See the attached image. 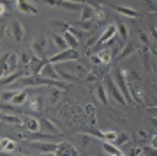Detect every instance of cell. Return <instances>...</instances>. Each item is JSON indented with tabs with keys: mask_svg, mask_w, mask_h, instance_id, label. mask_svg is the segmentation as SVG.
Segmentation results:
<instances>
[{
	"mask_svg": "<svg viewBox=\"0 0 157 156\" xmlns=\"http://www.w3.org/2000/svg\"><path fill=\"white\" fill-rule=\"evenodd\" d=\"M95 55L99 57L101 66H109L111 60H113V50L109 48V46H102V48L95 50Z\"/></svg>",
	"mask_w": 157,
	"mask_h": 156,
	"instance_id": "obj_7",
	"label": "cell"
},
{
	"mask_svg": "<svg viewBox=\"0 0 157 156\" xmlns=\"http://www.w3.org/2000/svg\"><path fill=\"white\" fill-rule=\"evenodd\" d=\"M138 35H140V39H141V43H143V46H150V39H148V35L145 34V32H138Z\"/></svg>",
	"mask_w": 157,
	"mask_h": 156,
	"instance_id": "obj_41",
	"label": "cell"
},
{
	"mask_svg": "<svg viewBox=\"0 0 157 156\" xmlns=\"http://www.w3.org/2000/svg\"><path fill=\"white\" fill-rule=\"evenodd\" d=\"M152 124H154V126L157 128V117H154V119H152Z\"/></svg>",
	"mask_w": 157,
	"mask_h": 156,
	"instance_id": "obj_49",
	"label": "cell"
},
{
	"mask_svg": "<svg viewBox=\"0 0 157 156\" xmlns=\"http://www.w3.org/2000/svg\"><path fill=\"white\" fill-rule=\"evenodd\" d=\"M44 4L51 7H58V9H65V11H76V13H79L83 7L81 2H74V0H44Z\"/></svg>",
	"mask_w": 157,
	"mask_h": 156,
	"instance_id": "obj_5",
	"label": "cell"
},
{
	"mask_svg": "<svg viewBox=\"0 0 157 156\" xmlns=\"http://www.w3.org/2000/svg\"><path fill=\"white\" fill-rule=\"evenodd\" d=\"M32 146L39 149V153H43V154H55V149H57V144L51 140H34Z\"/></svg>",
	"mask_w": 157,
	"mask_h": 156,
	"instance_id": "obj_6",
	"label": "cell"
},
{
	"mask_svg": "<svg viewBox=\"0 0 157 156\" xmlns=\"http://www.w3.org/2000/svg\"><path fill=\"white\" fill-rule=\"evenodd\" d=\"M104 85H106V91L109 92V96L115 99V103H118V105H122V106H127V101H125V98H124V94H122V91L118 89V85L115 84V80H113V76L111 75H104Z\"/></svg>",
	"mask_w": 157,
	"mask_h": 156,
	"instance_id": "obj_2",
	"label": "cell"
},
{
	"mask_svg": "<svg viewBox=\"0 0 157 156\" xmlns=\"http://www.w3.org/2000/svg\"><path fill=\"white\" fill-rule=\"evenodd\" d=\"M11 32H13V35H14V39L18 43L23 41V37H25V28H23V25L18 20H13V23H11Z\"/></svg>",
	"mask_w": 157,
	"mask_h": 156,
	"instance_id": "obj_13",
	"label": "cell"
},
{
	"mask_svg": "<svg viewBox=\"0 0 157 156\" xmlns=\"http://www.w3.org/2000/svg\"><path fill=\"white\" fill-rule=\"evenodd\" d=\"M136 137H138V140H150V137H148V133H147V131H145V129H138V131H136Z\"/></svg>",
	"mask_w": 157,
	"mask_h": 156,
	"instance_id": "obj_40",
	"label": "cell"
},
{
	"mask_svg": "<svg viewBox=\"0 0 157 156\" xmlns=\"http://www.w3.org/2000/svg\"><path fill=\"white\" fill-rule=\"evenodd\" d=\"M143 2H145L147 11H148L150 14H155V13H157V4L154 2V0H143Z\"/></svg>",
	"mask_w": 157,
	"mask_h": 156,
	"instance_id": "obj_37",
	"label": "cell"
},
{
	"mask_svg": "<svg viewBox=\"0 0 157 156\" xmlns=\"http://www.w3.org/2000/svg\"><path fill=\"white\" fill-rule=\"evenodd\" d=\"M113 9L118 14L125 16V18H138V16H140V14H138V11L131 9V7H125V6H113Z\"/></svg>",
	"mask_w": 157,
	"mask_h": 156,
	"instance_id": "obj_21",
	"label": "cell"
},
{
	"mask_svg": "<svg viewBox=\"0 0 157 156\" xmlns=\"http://www.w3.org/2000/svg\"><path fill=\"white\" fill-rule=\"evenodd\" d=\"M16 149H18V144L13 138H0V151L2 153H14Z\"/></svg>",
	"mask_w": 157,
	"mask_h": 156,
	"instance_id": "obj_19",
	"label": "cell"
},
{
	"mask_svg": "<svg viewBox=\"0 0 157 156\" xmlns=\"http://www.w3.org/2000/svg\"><path fill=\"white\" fill-rule=\"evenodd\" d=\"M154 73H155V75H157V66H154Z\"/></svg>",
	"mask_w": 157,
	"mask_h": 156,
	"instance_id": "obj_50",
	"label": "cell"
},
{
	"mask_svg": "<svg viewBox=\"0 0 157 156\" xmlns=\"http://www.w3.org/2000/svg\"><path fill=\"white\" fill-rule=\"evenodd\" d=\"M150 50H152V55H154V57L157 59V48H150Z\"/></svg>",
	"mask_w": 157,
	"mask_h": 156,
	"instance_id": "obj_48",
	"label": "cell"
},
{
	"mask_svg": "<svg viewBox=\"0 0 157 156\" xmlns=\"http://www.w3.org/2000/svg\"><path fill=\"white\" fill-rule=\"evenodd\" d=\"M104 20H106V13H104L101 7H95V13H94V21H97V23H102Z\"/></svg>",
	"mask_w": 157,
	"mask_h": 156,
	"instance_id": "obj_34",
	"label": "cell"
},
{
	"mask_svg": "<svg viewBox=\"0 0 157 156\" xmlns=\"http://www.w3.org/2000/svg\"><path fill=\"white\" fill-rule=\"evenodd\" d=\"M131 140V137H129V133H118L117 135V146H124V144H127V142Z\"/></svg>",
	"mask_w": 157,
	"mask_h": 156,
	"instance_id": "obj_36",
	"label": "cell"
},
{
	"mask_svg": "<svg viewBox=\"0 0 157 156\" xmlns=\"http://www.w3.org/2000/svg\"><path fill=\"white\" fill-rule=\"evenodd\" d=\"M48 62L46 59H37V57H32V60H30V64L27 66L30 71V75H41V71H43L44 64Z\"/></svg>",
	"mask_w": 157,
	"mask_h": 156,
	"instance_id": "obj_12",
	"label": "cell"
},
{
	"mask_svg": "<svg viewBox=\"0 0 157 156\" xmlns=\"http://www.w3.org/2000/svg\"><path fill=\"white\" fill-rule=\"evenodd\" d=\"M134 53V43L132 41H125V46H124V50L120 51V55L117 57V60H122V59H125V57H129V55H132Z\"/></svg>",
	"mask_w": 157,
	"mask_h": 156,
	"instance_id": "obj_26",
	"label": "cell"
},
{
	"mask_svg": "<svg viewBox=\"0 0 157 156\" xmlns=\"http://www.w3.org/2000/svg\"><path fill=\"white\" fill-rule=\"evenodd\" d=\"M79 59V51L78 50H74V48H64V50H60L57 55H53L50 57L48 60H50L51 64H60V62H69V60H78Z\"/></svg>",
	"mask_w": 157,
	"mask_h": 156,
	"instance_id": "obj_4",
	"label": "cell"
},
{
	"mask_svg": "<svg viewBox=\"0 0 157 156\" xmlns=\"http://www.w3.org/2000/svg\"><path fill=\"white\" fill-rule=\"evenodd\" d=\"M41 124H44V126L48 128L50 131H53L55 135H60V129H58V128L55 126L53 122H51V121H48V119H41Z\"/></svg>",
	"mask_w": 157,
	"mask_h": 156,
	"instance_id": "obj_35",
	"label": "cell"
},
{
	"mask_svg": "<svg viewBox=\"0 0 157 156\" xmlns=\"http://www.w3.org/2000/svg\"><path fill=\"white\" fill-rule=\"evenodd\" d=\"M101 135H102V137H101V140H106V142H117V131H113V129H108V131H101Z\"/></svg>",
	"mask_w": 157,
	"mask_h": 156,
	"instance_id": "obj_31",
	"label": "cell"
},
{
	"mask_svg": "<svg viewBox=\"0 0 157 156\" xmlns=\"http://www.w3.org/2000/svg\"><path fill=\"white\" fill-rule=\"evenodd\" d=\"M62 35H64V39H65V43H67V46H69V48H74V50L79 48V41L74 37V34H72V32L64 30V32H62Z\"/></svg>",
	"mask_w": 157,
	"mask_h": 156,
	"instance_id": "obj_22",
	"label": "cell"
},
{
	"mask_svg": "<svg viewBox=\"0 0 157 156\" xmlns=\"http://www.w3.org/2000/svg\"><path fill=\"white\" fill-rule=\"evenodd\" d=\"M69 32H72L74 34V37L78 39L79 43H83L88 37V30H83V28H78V27H72V25H69V28H67Z\"/></svg>",
	"mask_w": 157,
	"mask_h": 156,
	"instance_id": "obj_25",
	"label": "cell"
},
{
	"mask_svg": "<svg viewBox=\"0 0 157 156\" xmlns=\"http://www.w3.org/2000/svg\"><path fill=\"white\" fill-rule=\"evenodd\" d=\"M102 151H104L106 154H111V156H122L124 154L122 149H118L117 144H113V142H106V140H102Z\"/></svg>",
	"mask_w": 157,
	"mask_h": 156,
	"instance_id": "obj_18",
	"label": "cell"
},
{
	"mask_svg": "<svg viewBox=\"0 0 157 156\" xmlns=\"http://www.w3.org/2000/svg\"><path fill=\"white\" fill-rule=\"evenodd\" d=\"M51 27L60 28V30H67V28H69V25H65V23H62V21H51Z\"/></svg>",
	"mask_w": 157,
	"mask_h": 156,
	"instance_id": "obj_43",
	"label": "cell"
},
{
	"mask_svg": "<svg viewBox=\"0 0 157 156\" xmlns=\"http://www.w3.org/2000/svg\"><path fill=\"white\" fill-rule=\"evenodd\" d=\"M92 25H94V20L92 21H79V23H78V27L83 28V30H90V28H92Z\"/></svg>",
	"mask_w": 157,
	"mask_h": 156,
	"instance_id": "obj_42",
	"label": "cell"
},
{
	"mask_svg": "<svg viewBox=\"0 0 157 156\" xmlns=\"http://www.w3.org/2000/svg\"><path fill=\"white\" fill-rule=\"evenodd\" d=\"M140 51V55H141V60H143V66L148 69V64H150V60H148V53H150V50H148V46H141V48L138 50Z\"/></svg>",
	"mask_w": 157,
	"mask_h": 156,
	"instance_id": "obj_33",
	"label": "cell"
},
{
	"mask_svg": "<svg viewBox=\"0 0 157 156\" xmlns=\"http://www.w3.org/2000/svg\"><path fill=\"white\" fill-rule=\"evenodd\" d=\"M27 99H29V92L27 91H23V92L16 91V94L13 96V99H11V103L14 106H21L23 103H27Z\"/></svg>",
	"mask_w": 157,
	"mask_h": 156,
	"instance_id": "obj_24",
	"label": "cell"
},
{
	"mask_svg": "<svg viewBox=\"0 0 157 156\" xmlns=\"http://www.w3.org/2000/svg\"><path fill=\"white\" fill-rule=\"evenodd\" d=\"M16 94V91H6V92H2V96H0V99L2 101H9L11 103V99H13V96Z\"/></svg>",
	"mask_w": 157,
	"mask_h": 156,
	"instance_id": "obj_39",
	"label": "cell"
},
{
	"mask_svg": "<svg viewBox=\"0 0 157 156\" xmlns=\"http://www.w3.org/2000/svg\"><path fill=\"white\" fill-rule=\"evenodd\" d=\"M94 13H95V7L88 6V4H83L81 11H79V21H92Z\"/></svg>",
	"mask_w": 157,
	"mask_h": 156,
	"instance_id": "obj_17",
	"label": "cell"
},
{
	"mask_svg": "<svg viewBox=\"0 0 157 156\" xmlns=\"http://www.w3.org/2000/svg\"><path fill=\"white\" fill-rule=\"evenodd\" d=\"M155 28H157V25H155Z\"/></svg>",
	"mask_w": 157,
	"mask_h": 156,
	"instance_id": "obj_51",
	"label": "cell"
},
{
	"mask_svg": "<svg viewBox=\"0 0 157 156\" xmlns=\"http://www.w3.org/2000/svg\"><path fill=\"white\" fill-rule=\"evenodd\" d=\"M41 75L46 78H53V80H60V75L57 73V68H55V64H51L50 60L44 64L43 71H41Z\"/></svg>",
	"mask_w": 157,
	"mask_h": 156,
	"instance_id": "obj_15",
	"label": "cell"
},
{
	"mask_svg": "<svg viewBox=\"0 0 157 156\" xmlns=\"http://www.w3.org/2000/svg\"><path fill=\"white\" fill-rule=\"evenodd\" d=\"M46 50H48V39L44 34H36L34 41L30 44V51L32 55L37 57V59H44L46 57Z\"/></svg>",
	"mask_w": 157,
	"mask_h": 156,
	"instance_id": "obj_3",
	"label": "cell"
},
{
	"mask_svg": "<svg viewBox=\"0 0 157 156\" xmlns=\"http://www.w3.org/2000/svg\"><path fill=\"white\" fill-rule=\"evenodd\" d=\"M16 7H18V11H21L25 14H37V7H34L30 2L27 0H14Z\"/></svg>",
	"mask_w": 157,
	"mask_h": 156,
	"instance_id": "obj_16",
	"label": "cell"
},
{
	"mask_svg": "<svg viewBox=\"0 0 157 156\" xmlns=\"http://www.w3.org/2000/svg\"><path fill=\"white\" fill-rule=\"evenodd\" d=\"M90 142H92L90 135H78V147L79 149H86L90 146Z\"/></svg>",
	"mask_w": 157,
	"mask_h": 156,
	"instance_id": "obj_32",
	"label": "cell"
},
{
	"mask_svg": "<svg viewBox=\"0 0 157 156\" xmlns=\"http://www.w3.org/2000/svg\"><path fill=\"white\" fill-rule=\"evenodd\" d=\"M150 146H152L154 149H157V135H154V137L150 138Z\"/></svg>",
	"mask_w": 157,
	"mask_h": 156,
	"instance_id": "obj_44",
	"label": "cell"
},
{
	"mask_svg": "<svg viewBox=\"0 0 157 156\" xmlns=\"http://www.w3.org/2000/svg\"><path fill=\"white\" fill-rule=\"evenodd\" d=\"M115 25H117V32L122 35V43H125V41L129 39V28H127V25H125V23H124L120 18L115 21Z\"/></svg>",
	"mask_w": 157,
	"mask_h": 156,
	"instance_id": "obj_23",
	"label": "cell"
},
{
	"mask_svg": "<svg viewBox=\"0 0 157 156\" xmlns=\"http://www.w3.org/2000/svg\"><path fill=\"white\" fill-rule=\"evenodd\" d=\"M21 126L25 128V129H29L30 133H36V131L41 129V121H37L36 117H30V115H23Z\"/></svg>",
	"mask_w": 157,
	"mask_h": 156,
	"instance_id": "obj_10",
	"label": "cell"
},
{
	"mask_svg": "<svg viewBox=\"0 0 157 156\" xmlns=\"http://www.w3.org/2000/svg\"><path fill=\"white\" fill-rule=\"evenodd\" d=\"M111 76H113L115 84L118 85V89H120L122 94H124V98L127 101V106L132 105V98H131V92H129V84H127V78H125V71L120 69V68H115Z\"/></svg>",
	"mask_w": 157,
	"mask_h": 156,
	"instance_id": "obj_1",
	"label": "cell"
},
{
	"mask_svg": "<svg viewBox=\"0 0 157 156\" xmlns=\"http://www.w3.org/2000/svg\"><path fill=\"white\" fill-rule=\"evenodd\" d=\"M7 57H9V53H2V55H0V78H4L6 75H9Z\"/></svg>",
	"mask_w": 157,
	"mask_h": 156,
	"instance_id": "obj_28",
	"label": "cell"
},
{
	"mask_svg": "<svg viewBox=\"0 0 157 156\" xmlns=\"http://www.w3.org/2000/svg\"><path fill=\"white\" fill-rule=\"evenodd\" d=\"M95 96H97V99H99L101 105L109 106V96H108V91H106L104 82H97V85H95Z\"/></svg>",
	"mask_w": 157,
	"mask_h": 156,
	"instance_id": "obj_11",
	"label": "cell"
},
{
	"mask_svg": "<svg viewBox=\"0 0 157 156\" xmlns=\"http://www.w3.org/2000/svg\"><path fill=\"white\" fill-rule=\"evenodd\" d=\"M85 112L90 115V119H92V122L95 124V106L92 105V103H88V105L85 106Z\"/></svg>",
	"mask_w": 157,
	"mask_h": 156,
	"instance_id": "obj_38",
	"label": "cell"
},
{
	"mask_svg": "<svg viewBox=\"0 0 157 156\" xmlns=\"http://www.w3.org/2000/svg\"><path fill=\"white\" fill-rule=\"evenodd\" d=\"M150 32H152V37H154V41L157 43V28H155V27H152V28H150Z\"/></svg>",
	"mask_w": 157,
	"mask_h": 156,
	"instance_id": "obj_45",
	"label": "cell"
},
{
	"mask_svg": "<svg viewBox=\"0 0 157 156\" xmlns=\"http://www.w3.org/2000/svg\"><path fill=\"white\" fill-rule=\"evenodd\" d=\"M62 91H64V89H60V87H57V85H50L48 103H50V105H57L58 101L62 99Z\"/></svg>",
	"mask_w": 157,
	"mask_h": 156,
	"instance_id": "obj_14",
	"label": "cell"
},
{
	"mask_svg": "<svg viewBox=\"0 0 157 156\" xmlns=\"http://www.w3.org/2000/svg\"><path fill=\"white\" fill-rule=\"evenodd\" d=\"M0 121H2V122H7V124H14V126L21 124V117H18L14 113L2 112V110H0Z\"/></svg>",
	"mask_w": 157,
	"mask_h": 156,
	"instance_id": "obj_20",
	"label": "cell"
},
{
	"mask_svg": "<svg viewBox=\"0 0 157 156\" xmlns=\"http://www.w3.org/2000/svg\"><path fill=\"white\" fill-rule=\"evenodd\" d=\"M131 154L140 156V154H141V147H134V149H132V153H131Z\"/></svg>",
	"mask_w": 157,
	"mask_h": 156,
	"instance_id": "obj_46",
	"label": "cell"
},
{
	"mask_svg": "<svg viewBox=\"0 0 157 156\" xmlns=\"http://www.w3.org/2000/svg\"><path fill=\"white\" fill-rule=\"evenodd\" d=\"M51 39H53V43L58 46V50L67 48V43H65V39H64V35L62 34H51Z\"/></svg>",
	"mask_w": 157,
	"mask_h": 156,
	"instance_id": "obj_30",
	"label": "cell"
},
{
	"mask_svg": "<svg viewBox=\"0 0 157 156\" xmlns=\"http://www.w3.org/2000/svg\"><path fill=\"white\" fill-rule=\"evenodd\" d=\"M32 53H29V51H25V50H21V51H18V64L20 66H23V68H27L30 64V60H32Z\"/></svg>",
	"mask_w": 157,
	"mask_h": 156,
	"instance_id": "obj_27",
	"label": "cell"
},
{
	"mask_svg": "<svg viewBox=\"0 0 157 156\" xmlns=\"http://www.w3.org/2000/svg\"><path fill=\"white\" fill-rule=\"evenodd\" d=\"M29 105H30V108H32L34 112H39V110L43 108V99L39 98V96H34V98L29 99Z\"/></svg>",
	"mask_w": 157,
	"mask_h": 156,
	"instance_id": "obj_29",
	"label": "cell"
},
{
	"mask_svg": "<svg viewBox=\"0 0 157 156\" xmlns=\"http://www.w3.org/2000/svg\"><path fill=\"white\" fill-rule=\"evenodd\" d=\"M4 30H6V28H4V25H0V39H2V35H4Z\"/></svg>",
	"mask_w": 157,
	"mask_h": 156,
	"instance_id": "obj_47",
	"label": "cell"
},
{
	"mask_svg": "<svg viewBox=\"0 0 157 156\" xmlns=\"http://www.w3.org/2000/svg\"><path fill=\"white\" fill-rule=\"evenodd\" d=\"M129 92H131V98H132V103H138V105H145L143 101V92L141 87H140V82H131L129 84Z\"/></svg>",
	"mask_w": 157,
	"mask_h": 156,
	"instance_id": "obj_9",
	"label": "cell"
},
{
	"mask_svg": "<svg viewBox=\"0 0 157 156\" xmlns=\"http://www.w3.org/2000/svg\"><path fill=\"white\" fill-rule=\"evenodd\" d=\"M55 154H69V156H78L79 151L74 146H72L71 142H60L57 144V149H55Z\"/></svg>",
	"mask_w": 157,
	"mask_h": 156,
	"instance_id": "obj_8",
	"label": "cell"
}]
</instances>
